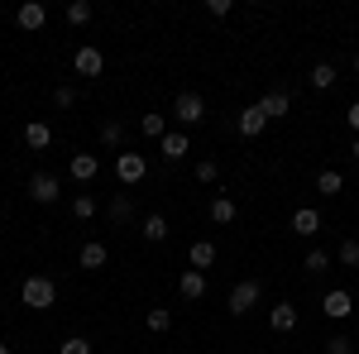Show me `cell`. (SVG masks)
Wrapping results in <instances>:
<instances>
[{"mask_svg": "<svg viewBox=\"0 0 359 354\" xmlns=\"http://www.w3.org/2000/svg\"><path fill=\"white\" fill-rule=\"evenodd\" d=\"M57 354H91V340L72 335V340H62V350H57Z\"/></svg>", "mask_w": 359, "mask_h": 354, "instance_id": "d6a6232c", "label": "cell"}, {"mask_svg": "<svg viewBox=\"0 0 359 354\" xmlns=\"http://www.w3.org/2000/svg\"><path fill=\"white\" fill-rule=\"evenodd\" d=\"M144 240H149V245H163L168 240V220L163 216H144Z\"/></svg>", "mask_w": 359, "mask_h": 354, "instance_id": "ffe728a7", "label": "cell"}, {"mask_svg": "<svg viewBox=\"0 0 359 354\" xmlns=\"http://www.w3.org/2000/svg\"><path fill=\"white\" fill-rule=\"evenodd\" d=\"M0 354H15V350H10V345H0Z\"/></svg>", "mask_w": 359, "mask_h": 354, "instance_id": "74e56055", "label": "cell"}, {"mask_svg": "<svg viewBox=\"0 0 359 354\" xmlns=\"http://www.w3.org/2000/svg\"><path fill=\"white\" fill-rule=\"evenodd\" d=\"M72 101H77V91H72V86H57V91H53V106L57 110H67Z\"/></svg>", "mask_w": 359, "mask_h": 354, "instance_id": "836d02e7", "label": "cell"}, {"mask_svg": "<svg viewBox=\"0 0 359 354\" xmlns=\"http://www.w3.org/2000/svg\"><path fill=\"white\" fill-rule=\"evenodd\" d=\"M326 354H355V340L350 335H331L326 340Z\"/></svg>", "mask_w": 359, "mask_h": 354, "instance_id": "83f0119b", "label": "cell"}, {"mask_svg": "<svg viewBox=\"0 0 359 354\" xmlns=\"http://www.w3.org/2000/svg\"><path fill=\"white\" fill-rule=\"evenodd\" d=\"M292 230H297V235H321V211L302 206V211L292 216Z\"/></svg>", "mask_w": 359, "mask_h": 354, "instance_id": "e0dca14e", "label": "cell"}, {"mask_svg": "<svg viewBox=\"0 0 359 354\" xmlns=\"http://www.w3.org/2000/svg\"><path fill=\"white\" fill-rule=\"evenodd\" d=\"M172 115H177L182 125H201V120H206V101H201L196 91H182L177 106H172Z\"/></svg>", "mask_w": 359, "mask_h": 354, "instance_id": "277c9868", "label": "cell"}, {"mask_svg": "<svg viewBox=\"0 0 359 354\" xmlns=\"http://www.w3.org/2000/svg\"><path fill=\"white\" fill-rule=\"evenodd\" d=\"M340 187H345V177H340L335 168H321V172H316V191H321V196H335Z\"/></svg>", "mask_w": 359, "mask_h": 354, "instance_id": "d6986e66", "label": "cell"}, {"mask_svg": "<svg viewBox=\"0 0 359 354\" xmlns=\"http://www.w3.org/2000/svg\"><path fill=\"white\" fill-rule=\"evenodd\" d=\"M43 20H48V10H43L39 0H25V5L15 10V25L20 29H43Z\"/></svg>", "mask_w": 359, "mask_h": 354, "instance_id": "ba28073f", "label": "cell"}, {"mask_svg": "<svg viewBox=\"0 0 359 354\" xmlns=\"http://www.w3.org/2000/svg\"><path fill=\"white\" fill-rule=\"evenodd\" d=\"M144 321H149V330H154V335H163V330L172 326V311H168V306H154V311H149Z\"/></svg>", "mask_w": 359, "mask_h": 354, "instance_id": "484cf974", "label": "cell"}, {"mask_svg": "<svg viewBox=\"0 0 359 354\" xmlns=\"http://www.w3.org/2000/svg\"><path fill=\"white\" fill-rule=\"evenodd\" d=\"M306 268H311V273H326V268H331V254H326V249H311V254H306Z\"/></svg>", "mask_w": 359, "mask_h": 354, "instance_id": "f1b7e54d", "label": "cell"}, {"mask_svg": "<svg viewBox=\"0 0 359 354\" xmlns=\"http://www.w3.org/2000/svg\"><path fill=\"white\" fill-rule=\"evenodd\" d=\"M259 297H264V282H259V278L235 282V287H230V316H249V311L259 306Z\"/></svg>", "mask_w": 359, "mask_h": 354, "instance_id": "7a4b0ae2", "label": "cell"}, {"mask_svg": "<svg viewBox=\"0 0 359 354\" xmlns=\"http://www.w3.org/2000/svg\"><path fill=\"white\" fill-rule=\"evenodd\" d=\"M321 311H326L331 321H345V316L355 311V301H350V292H340V287H335V292H326V301H321Z\"/></svg>", "mask_w": 359, "mask_h": 354, "instance_id": "30bf717a", "label": "cell"}, {"mask_svg": "<svg viewBox=\"0 0 359 354\" xmlns=\"http://www.w3.org/2000/svg\"><path fill=\"white\" fill-rule=\"evenodd\" d=\"M355 72H359V53H355Z\"/></svg>", "mask_w": 359, "mask_h": 354, "instance_id": "f35d334b", "label": "cell"}, {"mask_svg": "<svg viewBox=\"0 0 359 354\" xmlns=\"http://www.w3.org/2000/svg\"><path fill=\"white\" fill-rule=\"evenodd\" d=\"M350 154H355V158H359V135H355V144H350Z\"/></svg>", "mask_w": 359, "mask_h": 354, "instance_id": "8d00e7d4", "label": "cell"}, {"mask_svg": "<svg viewBox=\"0 0 359 354\" xmlns=\"http://www.w3.org/2000/svg\"><path fill=\"white\" fill-rule=\"evenodd\" d=\"M345 120H350V130H355V135H359V101H355V106H350V110H345Z\"/></svg>", "mask_w": 359, "mask_h": 354, "instance_id": "d590c367", "label": "cell"}, {"mask_svg": "<svg viewBox=\"0 0 359 354\" xmlns=\"http://www.w3.org/2000/svg\"><path fill=\"white\" fill-rule=\"evenodd\" d=\"M269 326L283 330V335H287V330H297V306H292V301H278V306H269Z\"/></svg>", "mask_w": 359, "mask_h": 354, "instance_id": "52a82bcc", "label": "cell"}, {"mask_svg": "<svg viewBox=\"0 0 359 354\" xmlns=\"http://www.w3.org/2000/svg\"><path fill=\"white\" fill-rule=\"evenodd\" d=\"M144 172H149V158H144V154H135V149L115 154V177H120L125 187H135V182H144Z\"/></svg>", "mask_w": 359, "mask_h": 354, "instance_id": "3957f363", "label": "cell"}, {"mask_svg": "<svg viewBox=\"0 0 359 354\" xmlns=\"http://www.w3.org/2000/svg\"><path fill=\"white\" fill-rule=\"evenodd\" d=\"M158 144H163V158H168V163H177V158H187V154H192V139L182 135V130H168Z\"/></svg>", "mask_w": 359, "mask_h": 354, "instance_id": "8992f818", "label": "cell"}, {"mask_svg": "<svg viewBox=\"0 0 359 354\" xmlns=\"http://www.w3.org/2000/svg\"><path fill=\"white\" fill-rule=\"evenodd\" d=\"M259 110H264L269 120H283V115L292 110V96H287V91H269V96L259 101Z\"/></svg>", "mask_w": 359, "mask_h": 354, "instance_id": "9a60e30c", "label": "cell"}, {"mask_svg": "<svg viewBox=\"0 0 359 354\" xmlns=\"http://www.w3.org/2000/svg\"><path fill=\"white\" fill-rule=\"evenodd\" d=\"M106 259H111V249L101 245V240H86L82 254H77V264H82V268H106Z\"/></svg>", "mask_w": 359, "mask_h": 354, "instance_id": "7c38bea8", "label": "cell"}, {"mask_svg": "<svg viewBox=\"0 0 359 354\" xmlns=\"http://www.w3.org/2000/svg\"><path fill=\"white\" fill-rule=\"evenodd\" d=\"M139 130H144L149 139H163L168 135V120H163V115H139Z\"/></svg>", "mask_w": 359, "mask_h": 354, "instance_id": "cb8c5ba5", "label": "cell"}, {"mask_svg": "<svg viewBox=\"0 0 359 354\" xmlns=\"http://www.w3.org/2000/svg\"><path fill=\"white\" fill-rule=\"evenodd\" d=\"M96 172H101V158L96 154H72V177L77 182H96Z\"/></svg>", "mask_w": 359, "mask_h": 354, "instance_id": "5bb4252c", "label": "cell"}, {"mask_svg": "<svg viewBox=\"0 0 359 354\" xmlns=\"http://www.w3.org/2000/svg\"><path fill=\"white\" fill-rule=\"evenodd\" d=\"M235 125H240V135H245V139H254V135H264V125H269V115H264L259 106H245V110H240V120H235Z\"/></svg>", "mask_w": 359, "mask_h": 354, "instance_id": "8fae6325", "label": "cell"}, {"mask_svg": "<svg viewBox=\"0 0 359 354\" xmlns=\"http://www.w3.org/2000/svg\"><path fill=\"white\" fill-rule=\"evenodd\" d=\"M130 216H135V196H130V191H120V196L111 201V220H130Z\"/></svg>", "mask_w": 359, "mask_h": 354, "instance_id": "d4e9b609", "label": "cell"}, {"mask_svg": "<svg viewBox=\"0 0 359 354\" xmlns=\"http://www.w3.org/2000/svg\"><path fill=\"white\" fill-rule=\"evenodd\" d=\"M216 177H221L216 158H201V163H196V182H216Z\"/></svg>", "mask_w": 359, "mask_h": 354, "instance_id": "f546056e", "label": "cell"}, {"mask_svg": "<svg viewBox=\"0 0 359 354\" xmlns=\"http://www.w3.org/2000/svg\"><path fill=\"white\" fill-rule=\"evenodd\" d=\"M335 82H340V77H335L331 62H316V67H311V86H316V91H331Z\"/></svg>", "mask_w": 359, "mask_h": 354, "instance_id": "44dd1931", "label": "cell"}, {"mask_svg": "<svg viewBox=\"0 0 359 354\" xmlns=\"http://www.w3.org/2000/svg\"><path fill=\"white\" fill-rule=\"evenodd\" d=\"M340 264L359 268V240H345V245H340Z\"/></svg>", "mask_w": 359, "mask_h": 354, "instance_id": "1f68e13d", "label": "cell"}, {"mask_svg": "<svg viewBox=\"0 0 359 354\" xmlns=\"http://www.w3.org/2000/svg\"><path fill=\"white\" fill-rule=\"evenodd\" d=\"M72 216H77V220H91V216H96V196H86V191H82V196L72 201Z\"/></svg>", "mask_w": 359, "mask_h": 354, "instance_id": "4316f807", "label": "cell"}, {"mask_svg": "<svg viewBox=\"0 0 359 354\" xmlns=\"http://www.w3.org/2000/svg\"><path fill=\"white\" fill-rule=\"evenodd\" d=\"M120 139H125V120H106L101 125V144L106 149H120Z\"/></svg>", "mask_w": 359, "mask_h": 354, "instance_id": "7402d4cb", "label": "cell"}, {"mask_svg": "<svg viewBox=\"0 0 359 354\" xmlns=\"http://www.w3.org/2000/svg\"><path fill=\"white\" fill-rule=\"evenodd\" d=\"M187 259H192V268H196V273L211 268V264H216V245H211V240H196V245L187 249Z\"/></svg>", "mask_w": 359, "mask_h": 354, "instance_id": "2e32d148", "label": "cell"}, {"mask_svg": "<svg viewBox=\"0 0 359 354\" xmlns=\"http://www.w3.org/2000/svg\"><path fill=\"white\" fill-rule=\"evenodd\" d=\"M29 196H34L39 206H53L57 201V177L53 172H34V177H29Z\"/></svg>", "mask_w": 359, "mask_h": 354, "instance_id": "5b68a950", "label": "cell"}, {"mask_svg": "<svg viewBox=\"0 0 359 354\" xmlns=\"http://www.w3.org/2000/svg\"><path fill=\"white\" fill-rule=\"evenodd\" d=\"M72 67H77L82 77H101L106 57H101V48H77V57H72Z\"/></svg>", "mask_w": 359, "mask_h": 354, "instance_id": "9c48e42d", "label": "cell"}, {"mask_svg": "<svg viewBox=\"0 0 359 354\" xmlns=\"http://www.w3.org/2000/svg\"><path fill=\"white\" fill-rule=\"evenodd\" d=\"M25 306H34V311H48L57 301V287H53V278H43V273H34V278H25Z\"/></svg>", "mask_w": 359, "mask_h": 354, "instance_id": "6da1fadb", "label": "cell"}, {"mask_svg": "<svg viewBox=\"0 0 359 354\" xmlns=\"http://www.w3.org/2000/svg\"><path fill=\"white\" fill-rule=\"evenodd\" d=\"M206 10H211V15H216V20H225V15H230V0H211V5H206Z\"/></svg>", "mask_w": 359, "mask_h": 354, "instance_id": "e575fe53", "label": "cell"}, {"mask_svg": "<svg viewBox=\"0 0 359 354\" xmlns=\"http://www.w3.org/2000/svg\"><path fill=\"white\" fill-rule=\"evenodd\" d=\"M67 20H72V25H86V20H91V5H86V0H72V5H67Z\"/></svg>", "mask_w": 359, "mask_h": 354, "instance_id": "4dcf8cb0", "label": "cell"}, {"mask_svg": "<svg viewBox=\"0 0 359 354\" xmlns=\"http://www.w3.org/2000/svg\"><path fill=\"white\" fill-rule=\"evenodd\" d=\"M177 292L187 301H196V297H206V273H196V268H187L182 278H177Z\"/></svg>", "mask_w": 359, "mask_h": 354, "instance_id": "4fadbf2b", "label": "cell"}, {"mask_svg": "<svg viewBox=\"0 0 359 354\" xmlns=\"http://www.w3.org/2000/svg\"><path fill=\"white\" fill-rule=\"evenodd\" d=\"M25 144L29 149H48V144H53V130H48L43 120H34V125H25Z\"/></svg>", "mask_w": 359, "mask_h": 354, "instance_id": "ac0fdd59", "label": "cell"}, {"mask_svg": "<svg viewBox=\"0 0 359 354\" xmlns=\"http://www.w3.org/2000/svg\"><path fill=\"white\" fill-rule=\"evenodd\" d=\"M211 220H216V225H230V220H235V201H230V196H216V201H211Z\"/></svg>", "mask_w": 359, "mask_h": 354, "instance_id": "603a6c76", "label": "cell"}]
</instances>
